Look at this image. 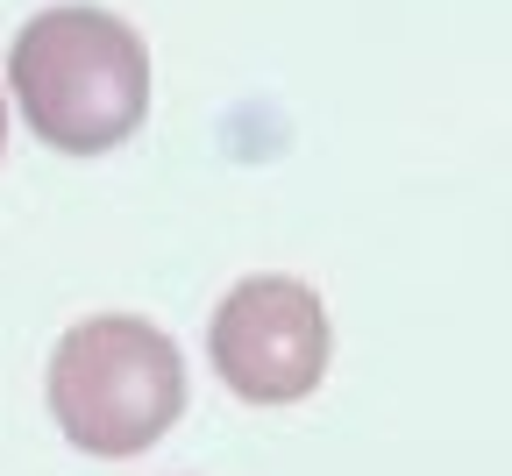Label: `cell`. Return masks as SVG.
<instances>
[{
    "instance_id": "obj_1",
    "label": "cell",
    "mask_w": 512,
    "mask_h": 476,
    "mask_svg": "<svg viewBox=\"0 0 512 476\" xmlns=\"http://www.w3.org/2000/svg\"><path fill=\"white\" fill-rule=\"evenodd\" d=\"M8 86L29 128L64 157H100L150 114V50L107 8H50L22 22Z\"/></svg>"
},
{
    "instance_id": "obj_2",
    "label": "cell",
    "mask_w": 512,
    "mask_h": 476,
    "mask_svg": "<svg viewBox=\"0 0 512 476\" xmlns=\"http://www.w3.org/2000/svg\"><path fill=\"white\" fill-rule=\"evenodd\" d=\"M57 434L86 455H143L185 413V363L164 327L136 313H93L64 327L50 356Z\"/></svg>"
},
{
    "instance_id": "obj_3",
    "label": "cell",
    "mask_w": 512,
    "mask_h": 476,
    "mask_svg": "<svg viewBox=\"0 0 512 476\" xmlns=\"http://www.w3.org/2000/svg\"><path fill=\"white\" fill-rule=\"evenodd\" d=\"M207 356L242 405H299L328 377V313L299 278H242L207 327Z\"/></svg>"
},
{
    "instance_id": "obj_4",
    "label": "cell",
    "mask_w": 512,
    "mask_h": 476,
    "mask_svg": "<svg viewBox=\"0 0 512 476\" xmlns=\"http://www.w3.org/2000/svg\"><path fill=\"white\" fill-rule=\"evenodd\" d=\"M0 135H8V121H0Z\"/></svg>"
}]
</instances>
